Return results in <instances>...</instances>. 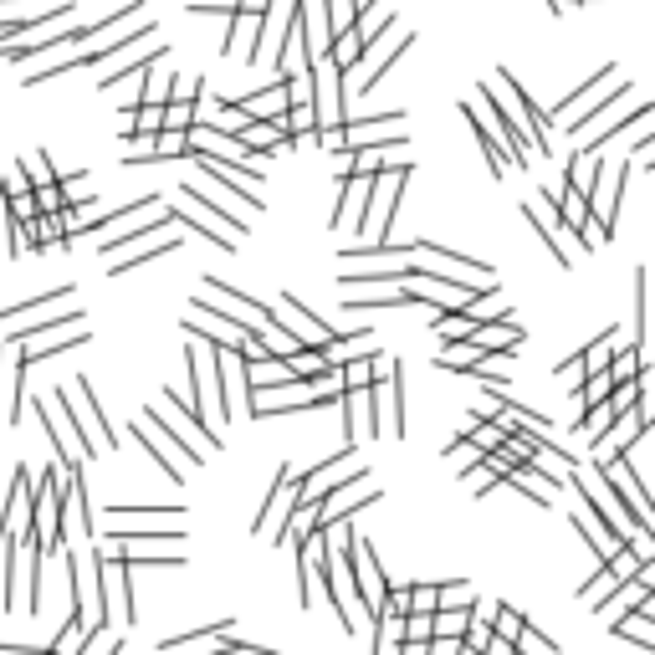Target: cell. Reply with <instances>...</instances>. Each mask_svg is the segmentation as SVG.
Returning a JSON list of instances; mask_svg holds the SVG:
<instances>
[{"instance_id": "26", "label": "cell", "mask_w": 655, "mask_h": 655, "mask_svg": "<svg viewBox=\"0 0 655 655\" xmlns=\"http://www.w3.org/2000/svg\"><path fill=\"white\" fill-rule=\"evenodd\" d=\"M492 625H497V635L512 645V635L522 630V615H517V609L512 604H492Z\"/></svg>"}, {"instance_id": "19", "label": "cell", "mask_w": 655, "mask_h": 655, "mask_svg": "<svg viewBox=\"0 0 655 655\" xmlns=\"http://www.w3.org/2000/svg\"><path fill=\"white\" fill-rule=\"evenodd\" d=\"M87 338H93V333L72 323V333H62V338H47V343L26 348V364H36V359H52V354H62V348H77V343H87Z\"/></svg>"}, {"instance_id": "17", "label": "cell", "mask_w": 655, "mask_h": 655, "mask_svg": "<svg viewBox=\"0 0 655 655\" xmlns=\"http://www.w3.org/2000/svg\"><path fill=\"white\" fill-rule=\"evenodd\" d=\"M379 354L369 348V354H359V359H348V364H338V379H343V389H364V384H374L379 379Z\"/></svg>"}, {"instance_id": "14", "label": "cell", "mask_w": 655, "mask_h": 655, "mask_svg": "<svg viewBox=\"0 0 655 655\" xmlns=\"http://www.w3.org/2000/svg\"><path fill=\"white\" fill-rule=\"evenodd\" d=\"M410 41H415V36H395V41H389V52H384V57H379V62L359 77V82H348V93H369V87H379V82H384V72H389V67H395V62L410 52Z\"/></svg>"}, {"instance_id": "23", "label": "cell", "mask_w": 655, "mask_h": 655, "mask_svg": "<svg viewBox=\"0 0 655 655\" xmlns=\"http://www.w3.org/2000/svg\"><path fill=\"white\" fill-rule=\"evenodd\" d=\"M134 435H139V446H144V451L154 456V466H164V476H169L174 487H180V482H185V466H174V461H169V456H164V451H159V446L149 441V425H144V420H139V430H134Z\"/></svg>"}, {"instance_id": "28", "label": "cell", "mask_w": 655, "mask_h": 655, "mask_svg": "<svg viewBox=\"0 0 655 655\" xmlns=\"http://www.w3.org/2000/svg\"><path fill=\"white\" fill-rule=\"evenodd\" d=\"M31 200H36V210H62L67 200H62V190H57V180L52 185H36L31 190Z\"/></svg>"}, {"instance_id": "32", "label": "cell", "mask_w": 655, "mask_h": 655, "mask_svg": "<svg viewBox=\"0 0 655 655\" xmlns=\"http://www.w3.org/2000/svg\"><path fill=\"white\" fill-rule=\"evenodd\" d=\"M57 190H62V200H77V195H82V180H62Z\"/></svg>"}, {"instance_id": "21", "label": "cell", "mask_w": 655, "mask_h": 655, "mask_svg": "<svg viewBox=\"0 0 655 655\" xmlns=\"http://www.w3.org/2000/svg\"><path fill=\"white\" fill-rule=\"evenodd\" d=\"M389 256H410V246H395V241H374V246H343V261H389Z\"/></svg>"}, {"instance_id": "27", "label": "cell", "mask_w": 655, "mask_h": 655, "mask_svg": "<svg viewBox=\"0 0 655 655\" xmlns=\"http://www.w3.org/2000/svg\"><path fill=\"white\" fill-rule=\"evenodd\" d=\"M134 134H159V103H139V113H134ZM128 134V139H134Z\"/></svg>"}, {"instance_id": "13", "label": "cell", "mask_w": 655, "mask_h": 655, "mask_svg": "<svg viewBox=\"0 0 655 655\" xmlns=\"http://www.w3.org/2000/svg\"><path fill=\"white\" fill-rule=\"evenodd\" d=\"M205 287H210V292H221V297L231 302V308L241 313V323H246V318H251V328H256V323H272V308H261V302H256V297H246V292H236V287H226L221 277H205Z\"/></svg>"}, {"instance_id": "22", "label": "cell", "mask_w": 655, "mask_h": 655, "mask_svg": "<svg viewBox=\"0 0 655 655\" xmlns=\"http://www.w3.org/2000/svg\"><path fill=\"white\" fill-rule=\"evenodd\" d=\"M190 154V139L180 134V128H159L154 134V159L164 164V159H185Z\"/></svg>"}, {"instance_id": "30", "label": "cell", "mask_w": 655, "mask_h": 655, "mask_svg": "<svg viewBox=\"0 0 655 655\" xmlns=\"http://www.w3.org/2000/svg\"><path fill=\"white\" fill-rule=\"evenodd\" d=\"M471 599V584H441V589H435V604H466Z\"/></svg>"}, {"instance_id": "15", "label": "cell", "mask_w": 655, "mask_h": 655, "mask_svg": "<svg viewBox=\"0 0 655 655\" xmlns=\"http://www.w3.org/2000/svg\"><path fill=\"white\" fill-rule=\"evenodd\" d=\"M169 215H174V221H180L185 231H195V236H205V246H221V251H236V246H231L236 236H231L226 226H210V221H205V215H195V210H185V205H180V210H169Z\"/></svg>"}, {"instance_id": "18", "label": "cell", "mask_w": 655, "mask_h": 655, "mask_svg": "<svg viewBox=\"0 0 655 655\" xmlns=\"http://www.w3.org/2000/svg\"><path fill=\"white\" fill-rule=\"evenodd\" d=\"M609 630H615L620 640H635L640 650H655V620H645V615H620V620H609Z\"/></svg>"}, {"instance_id": "24", "label": "cell", "mask_w": 655, "mask_h": 655, "mask_svg": "<svg viewBox=\"0 0 655 655\" xmlns=\"http://www.w3.org/2000/svg\"><path fill=\"white\" fill-rule=\"evenodd\" d=\"M21 174H26V185H31V190L57 180V169H52V159H47V154H31V159H21Z\"/></svg>"}, {"instance_id": "10", "label": "cell", "mask_w": 655, "mask_h": 655, "mask_svg": "<svg viewBox=\"0 0 655 655\" xmlns=\"http://www.w3.org/2000/svg\"><path fill=\"white\" fill-rule=\"evenodd\" d=\"M466 123H471V134H476V144H482V154H487V164H492V180H502L507 174V164H512V154L502 149V139L487 128V118L476 113V108H466Z\"/></svg>"}, {"instance_id": "7", "label": "cell", "mask_w": 655, "mask_h": 655, "mask_svg": "<svg viewBox=\"0 0 655 655\" xmlns=\"http://www.w3.org/2000/svg\"><path fill=\"white\" fill-rule=\"evenodd\" d=\"M297 507V476L282 466L277 476H272V497H267V512L256 517V533H272L277 538V528H282V517Z\"/></svg>"}, {"instance_id": "33", "label": "cell", "mask_w": 655, "mask_h": 655, "mask_svg": "<svg viewBox=\"0 0 655 655\" xmlns=\"http://www.w3.org/2000/svg\"><path fill=\"white\" fill-rule=\"evenodd\" d=\"M563 6H569V0H548V11H553V16H563Z\"/></svg>"}, {"instance_id": "29", "label": "cell", "mask_w": 655, "mask_h": 655, "mask_svg": "<svg viewBox=\"0 0 655 655\" xmlns=\"http://www.w3.org/2000/svg\"><path fill=\"white\" fill-rule=\"evenodd\" d=\"M410 609H415V615H430V609H435V584H410Z\"/></svg>"}, {"instance_id": "16", "label": "cell", "mask_w": 655, "mask_h": 655, "mask_svg": "<svg viewBox=\"0 0 655 655\" xmlns=\"http://www.w3.org/2000/svg\"><path fill=\"white\" fill-rule=\"evenodd\" d=\"M185 200H195V205H205V215H210V221H221L231 236H246V221H241V215L231 210V205H221V200H215V195H205L200 185H185Z\"/></svg>"}, {"instance_id": "25", "label": "cell", "mask_w": 655, "mask_h": 655, "mask_svg": "<svg viewBox=\"0 0 655 655\" xmlns=\"http://www.w3.org/2000/svg\"><path fill=\"white\" fill-rule=\"evenodd\" d=\"M512 650H538V655H558V645L543 635V630H533V625H522L517 635H512Z\"/></svg>"}, {"instance_id": "8", "label": "cell", "mask_w": 655, "mask_h": 655, "mask_svg": "<svg viewBox=\"0 0 655 655\" xmlns=\"http://www.w3.org/2000/svg\"><path fill=\"white\" fill-rule=\"evenodd\" d=\"M471 343L482 348V354H512V348L522 343V328H517V318H512V313H502L497 323H492V318H476Z\"/></svg>"}, {"instance_id": "6", "label": "cell", "mask_w": 655, "mask_h": 655, "mask_svg": "<svg viewBox=\"0 0 655 655\" xmlns=\"http://www.w3.org/2000/svg\"><path fill=\"white\" fill-rule=\"evenodd\" d=\"M410 251H420V256H430V261H441V267H446V277L456 272V277H476V282H497V272L487 267V261H476V256H466V251L435 246V241H415Z\"/></svg>"}, {"instance_id": "9", "label": "cell", "mask_w": 655, "mask_h": 655, "mask_svg": "<svg viewBox=\"0 0 655 655\" xmlns=\"http://www.w3.org/2000/svg\"><path fill=\"white\" fill-rule=\"evenodd\" d=\"M52 415L67 425V441L82 451V456H98V441H93V430H87L82 425V410L72 405V395H67V389H57V395H52Z\"/></svg>"}, {"instance_id": "20", "label": "cell", "mask_w": 655, "mask_h": 655, "mask_svg": "<svg viewBox=\"0 0 655 655\" xmlns=\"http://www.w3.org/2000/svg\"><path fill=\"white\" fill-rule=\"evenodd\" d=\"M405 287L395 292H369V297H348V313H379V308H405Z\"/></svg>"}, {"instance_id": "12", "label": "cell", "mask_w": 655, "mask_h": 655, "mask_svg": "<svg viewBox=\"0 0 655 655\" xmlns=\"http://www.w3.org/2000/svg\"><path fill=\"white\" fill-rule=\"evenodd\" d=\"M144 425H149V430H159L174 451H185V461H190V466H200V461H205V451L190 441V435H185L180 425H169V415H164V410H144Z\"/></svg>"}, {"instance_id": "4", "label": "cell", "mask_w": 655, "mask_h": 655, "mask_svg": "<svg viewBox=\"0 0 655 655\" xmlns=\"http://www.w3.org/2000/svg\"><path fill=\"white\" fill-rule=\"evenodd\" d=\"M343 471H359V446H343V451H333L313 476H297V502H318L333 482H343Z\"/></svg>"}, {"instance_id": "5", "label": "cell", "mask_w": 655, "mask_h": 655, "mask_svg": "<svg viewBox=\"0 0 655 655\" xmlns=\"http://www.w3.org/2000/svg\"><path fill=\"white\" fill-rule=\"evenodd\" d=\"M277 313H282V323H292L287 333H297V338H302V348H318V354H323V348L333 343V328H328L323 318H313L297 297H282V308H277Z\"/></svg>"}, {"instance_id": "3", "label": "cell", "mask_w": 655, "mask_h": 655, "mask_svg": "<svg viewBox=\"0 0 655 655\" xmlns=\"http://www.w3.org/2000/svg\"><path fill=\"white\" fill-rule=\"evenodd\" d=\"M476 93H482V103H487V113H492V123H497V139H502V149L512 154V164H533V144H528V134L512 123L507 103L492 98V82H476Z\"/></svg>"}, {"instance_id": "2", "label": "cell", "mask_w": 655, "mask_h": 655, "mask_svg": "<svg viewBox=\"0 0 655 655\" xmlns=\"http://www.w3.org/2000/svg\"><path fill=\"white\" fill-rule=\"evenodd\" d=\"M497 82L512 93V103H517V113H522V134H528L533 154H538V159H548V154H553V139H548V113L533 103V93H528V87H522L512 72H497Z\"/></svg>"}, {"instance_id": "1", "label": "cell", "mask_w": 655, "mask_h": 655, "mask_svg": "<svg viewBox=\"0 0 655 655\" xmlns=\"http://www.w3.org/2000/svg\"><path fill=\"white\" fill-rule=\"evenodd\" d=\"M410 128L405 113H374V118H343V149H364V144H405Z\"/></svg>"}, {"instance_id": "11", "label": "cell", "mask_w": 655, "mask_h": 655, "mask_svg": "<svg viewBox=\"0 0 655 655\" xmlns=\"http://www.w3.org/2000/svg\"><path fill=\"white\" fill-rule=\"evenodd\" d=\"M77 400H82V410H87V430H93V441L98 446H118V430L108 425V415L98 410V395H93V384H87V379H77Z\"/></svg>"}, {"instance_id": "31", "label": "cell", "mask_w": 655, "mask_h": 655, "mask_svg": "<svg viewBox=\"0 0 655 655\" xmlns=\"http://www.w3.org/2000/svg\"><path fill=\"white\" fill-rule=\"evenodd\" d=\"M584 374H589V369H584V359H579V354H574L569 364H563V369H558V379H563V384H569V389H579V384H584Z\"/></svg>"}]
</instances>
